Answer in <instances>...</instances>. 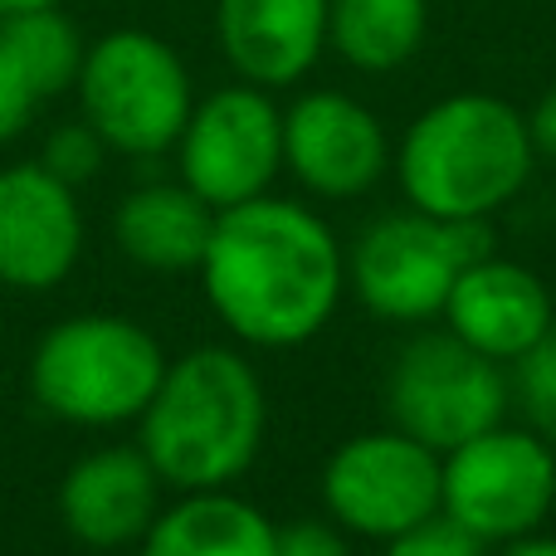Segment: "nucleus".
Wrapping results in <instances>:
<instances>
[{
	"label": "nucleus",
	"mask_w": 556,
	"mask_h": 556,
	"mask_svg": "<svg viewBox=\"0 0 556 556\" xmlns=\"http://www.w3.org/2000/svg\"><path fill=\"white\" fill-rule=\"evenodd\" d=\"M201 283L215 317L250 346H303L337 313L346 260L307 205L254 195L215 211Z\"/></svg>",
	"instance_id": "f257e3e1"
},
{
	"label": "nucleus",
	"mask_w": 556,
	"mask_h": 556,
	"mask_svg": "<svg viewBox=\"0 0 556 556\" xmlns=\"http://www.w3.org/2000/svg\"><path fill=\"white\" fill-rule=\"evenodd\" d=\"M142 454L172 489H225L264 440V386L230 346H201L166 366L142 410Z\"/></svg>",
	"instance_id": "f03ea898"
},
{
	"label": "nucleus",
	"mask_w": 556,
	"mask_h": 556,
	"mask_svg": "<svg viewBox=\"0 0 556 556\" xmlns=\"http://www.w3.org/2000/svg\"><path fill=\"white\" fill-rule=\"evenodd\" d=\"M538 147L528 117L493 93H454L425 108L395 156L405 201L440 220L493 215L528 186Z\"/></svg>",
	"instance_id": "7ed1b4c3"
},
{
	"label": "nucleus",
	"mask_w": 556,
	"mask_h": 556,
	"mask_svg": "<svg viewBox=\"0 0 556 556\" xmlns=\"http://www.w3.org/2000/svg\"><path fill=\"white\" fill-rule=\"evenodd\" d=\"M162 342L132 317L84 313L64 317L39 337L29 356V391L54 420L108 430L142 420L147 401L166 376Z\"/></svg>",
	"instance_id": "20e7f679"
},
{
	"label": "nucleus",
	"mask_w": 556,
	"mask_h": 556,
	"mask_svg": "<svg viewBox=\"0 0 556 556\" xmlns=\"http://www.w3.org/2000/svg\"><path fill=\"white\" fill-rule=\"evenodd\" d=\"M493 254L489 215L440 220L425 211L381 215L352 250L356 298L386 323H430L444 313L450 288L469 264Z\"/></svg>",
	"instance_id": "39448f33"
},
{
	"label": "nucleus",
	"mask_w": 556,
	"mask_h": 556,
	"mask_svg": "<svg viewBox=\"0 0 556 556\" xmlns=\"http://www.w3.org/2000/svg\"><path fill=\"white\" fill-rule=\"evenodd\" d=\"M74 88L84 98V123L127 156L176 147L195 108L181 54L147 29H113L98 39Z\"/></svg>",
	"instance_id": "423d86ee"
},
{
	"label": "nucleus",
	"mask_w": 556,
	"mask_h": 556,
	"mask_svg": "<svg viewBox=\"0 0 556 556\" xmlns=\"http://www.w3.org/2000/svg\"><path fill=\"white\" fill-rule=\"evenodd\" d=\"M513 381L503 362L473 352L454 332H420L401 346L386 381L391 425L430 444L434 454L459 450L464 440L503 425Z\"/></svg>",
	"instance_id": "0eeeda50"
},
{
	"label": "nucleus",
	"mask_w": 556,
	"mask_h": 556,
	"mask_svg": "<svg viewBox=\"0 0 556 556\" xmlns=\"http://www.w3.org/2000/svg\"><path fill=\"white\" fill-rule=\"evenodd\" d=\"M556 508V454L538 430H493L444 454V513L483 542H518Z\"/></svg>",
	"instance_id": "6e6552de"
},
{
	"label": "nucleus",
	"mask_w": 556,
	"mask_h": 556,
	"mask_svg": "<svg viewBox=\"0 0 556 556\" xmlns=\"http://www.w3.org/2000/svg\"><path fill=\"white\" fill-rule=\"evenodd\" d=\"M323 503L337 528L371 542L444 508V459L405 430H371L337 444L323 469Z\"/></svg>",
	"instance_id": "1a4fd4ad"
},
{
	"label": "nucleus",
	"mask_w": 556,
	"mask_h": 556,
	"mask_svg": "<svg viewBox=\"0 0 556 556\" xmlns=\"http://www.w3.org/2000/svg\"><path fill=\"white\" fill-rule=\"evenodd\" d=\"M181 181L215 211L269 195L283 166V113L254 84L220 88L191 108L181 132Z\"/></svg>",
	"instance_id": "9d476101"
},
{
	"label": "nucleus",
	"mask_w": 556,
	"mask_h": 556,
	"mask_svg": "<svg viewBox=\"0 0 556 556\" xmlns=\"http://www.w3.org/2000/svg\"><path fill=\"white\" fill-rule=\"evenodd\" d=\"M84 254V215L74 186L45 162H20L0 172V283L45 293L64 283Z\"/></svg>",
	"instance_id": "9b49d317"
},
{
	"label": "nucleus",
	"mask_w": 556,
	"mask_h": 556,
	"mask_svg": "<svg viewBox=\"0 0 556 556\" xmlns=\"http://www.w3.org/2000/svg\"><path fill=\"white\" fill-rule=\"evenodd\" d=\"M386 162H391V147L371 108L337 88L303 93L283 113V166L313 195L346 201V195L371 191Z\"/></svg>",
	"instance_id": "f8f14e48"
},
{
	"label": "nucleus",
	"mask_w": 556,
	"mask_h": 556,
	"mask_svg": "<svg viewBox=\"0 0 556 556\" xmlns=\"http://www.w3.org/2000/svg\"><path fill=\"white\" fill-rule=\"evenodd\" d=\"M444 323L473 352L518 366L552 332L556 307H552L547 283L532 269L489 254V260L469 264L454 278L450 303H444Z\"/></svg>",
	"instance_id": "ddd939ff"
},
{
	"label": "nucleus",
	"mask_w": 556,
	"mask_h": 556,
	"mask_svg": "<svg viewBox=\"0 0 556 556\" xmlns=\"http://www.w3.org/2000/svg\"><path fill=\"white\" fill-rule=\"evenodd\" d=\"M162 513V473L137 450H98L59 483V518L84 547L113 552L147 538Z\"/></svg>",
	"instance_id": "4468645a"
},
{
	"label": "nucleus",
	"mask_w": 556,
	"mask_h": 556,
	"mask_svg": "<svg viewBox=\"0 0 556 556\" xmlns=\"http://www.w3.org/2000/svg\"><path fill=\"white\" fill-rule=\"evenodd\" d=\"M230 68L254 88H288L327 45V0H215Z\"/></svg>",
	"instance_id": "2eb2a0df"
},
{
	"label": "nucleus",
	"mask_w": 556,
	"mask_h": 556,
	"mask_svg": "<svg viewBox=\"0 0 556 556\" xmlns=\"http://www.w3.org/2000/svg\"><path fill=\"white\" fill-rule=\"evenodd\" d=\"M215 230V205H205L186 181H147L117 201L113 235L132 264L152 274L201 269Z\"/></svg>",
	"instance_id": "dca6fc26"
},
{
	"label": "nucleus",
	"mask_w": 556,
	"mask_h": 556,
	"mask_svg": "<svg viewBox=\"0 0 556 556\" xmlns=\"http://www.w3.org/2000/svg\"><path fill=\"white\" fill-rule=\"evenodd\" d=\"M278 528L254 503L220 489H195L156 513L142 556H274Z\"/></svg>",
	"instance_id": "f3484780"
},
{
	"label": "nucleus",
	"mask_w": 556,
	"mask_h": 556,
	"mask_svg": "<svg viewBox=\"0 0 556 556\" xmlns=\"http://www.w3.org/2000/svg\"><path fill=\"white\" fill-rule=\"evenodd\" d=\"M430 0H327V39L362 74H391L425 45Z\"/></svg>",
	"instance_id": "a211bd4d"
},
{
	"label": "nucleus",
	"mask_w": 556,
	"mask_h": 556,
	"mask_svg": "<svg viewBox=\"0 0 556 556\" xmlns=\"http://www.w3.org/2000/svg\"><path fill=\"white\" fill-rule=\"evenodd\" d=\"M0 49L25 68V78L39 88V98H54V93H64V88H74L78 68H84V54H88L74 20L59 5L0 15Z\"/></svg>",
	"instance_id": "6ab92c4d"
},
{
	"label": "nucleus",
	"mask_w": 556,
	"mask_h": 556,
	"mask_svg": "<svg viewBox=\"0 0 556 556\" xmlns=\"http://www.w3.org/2000/svg\"><path fill=\"white\" fill-rule=\"evenodd\" d=\"M518 401H522V410H528L532 430L547 444H556V323L518 362Z\"/></svg>",
	"instance_id": "aec40b11"
},
{
	"label": "nucleus",
	"mask_w": 556,
	"mask_h": 556,
	"mask_svg": "<svg viewBox=\"0 0 556 556\" xmlns=\"http://www.w3.org/2000/svg\"><path fill=\"white\" fill-rule=\"evenodd\" d=\"M386 556H489V542L473 538L464 522H454L450 513H430L425 522L395 532L386 542Z\"/></svg>",
	"instance_id": "412c9836"
},
{
	"label": "nucleus",
	"mask_w": 556,
	"mask_h": 556,
	"mask_svg": "<svg viewBox=\"0 0 556 556\" xmlns=\"http://www.w3.org/2000/svg\"><path fill=\"white\" fill-rule=\"evenodd\" d=\"M103 152H108V142L93 132L88 123H68V127H54L49 132V142H45V172H54L64 186H84V181H93L98 176V166H103Z\"/></svg>",
	"instance_id": "4be33fe9"
},
{
	"label": "nucleus",
	"mask_w": 556,
	"mask_h": 556,
	"mask_svg": "<svg viewBox=\"0 0 556 556\" xmlns=\"http://www.w3.org/2000/svg\"><path fill=\"white\" fill-rule=\"evenodd\" d=\"M35 108H39V88L25 78V68L0 49V142L20 137L29 123H35Z\"/></svg>",
	"instance_id": "5701e85b"
},
{
	"label": "nucleus",
	"mask_w": 556,
	"mask_h": 556,
	"mask_svg": "<svg viewBox=\"0 0 556 556\" xmlns=\"http://www.w3.org/2000/svg\"><path fill=\"white\" fill-rule=\"evenodd\" d=\"M274 556H346V538L337 532V522L298 518V522H288V528H278Z\"/></svg>",
	"instance_id": "b1692460"
},
{
	"label": "nucleus",
	"mask_w": 556,
	"mask_h": 556,
	"mask_svg": "<svg viewBox=\"0 0 556 556\" xmlns=\"http://www.w3.org/2000/svg\"><path fill=\"white\" fill-rule=\"evenodd\" d=\"M528 132H532V147H538V156L556 162V88H552V93H542V103L532 108Z\"/></svg>",
	"instance_id": "393cba45"
},
{
	"label": "nucleus",
	"mask_w": 556,
	"mask_h": 556,
	"mask_svg": "<svg viewBox=\"0 0 556 556\" xmlns=\"http://www.w3.org/2000/svg\"><path fill=\"white\" fill-rule=\"evenodd\" d=\"M503 556H556V538H518V542H508V552Z\"/></svg>",
	"instance_id": "a878e982"
},
{
	"label": "nucleus",
	"mask_w": 556,
	"mask_h": 556,
	"mask_svg": "<svg viewBox=\"0 0 556 556\" xmlns=\"http://www.w3.org/2000/svg\"><path fill=\"white\" fill-rule=\"evenodd\" d=\"M39 5H59V0H0V15H10V10H39Z\"/></svg>",
	"instance_id": "bb28decb"
}]
</instances>
